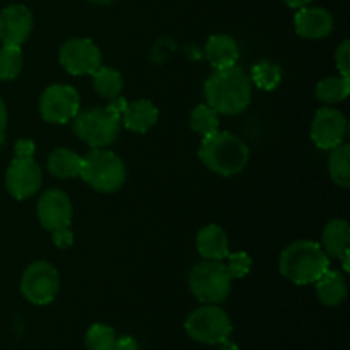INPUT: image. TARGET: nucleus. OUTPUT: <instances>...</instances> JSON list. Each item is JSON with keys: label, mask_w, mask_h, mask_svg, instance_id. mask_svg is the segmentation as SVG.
Returning a JSON list of instances; mask_svg holds the SVG:
<instances>
[{"label": "nucleus", "mask_w": 350, "mask_h": 350, "mask_svg": "<svg viewBox=\"0 0 350 350\" xmlns=\"http://www.w3.org/2000/svg\"><path fill=\"white\" fill-rule=\"evenodd\" d=\"M205 101L221 115H239L253 98V82L238 65L215 68L204 85Z\"/></svg>", "instance_id": "1"}, {"label": "nucleus", "mask_w": 350, "mask_h": 350, "mask_svg": "<svg viewBox=\"0 0 350 350\" xmlns=\"http://www.w3.org/2000/svg\"><path fill=\"white\" fill-rule=\"evenodd\" d=\"M347 135V118L344 113L335 108H321L314 115L311 123V139L317 147L323 150H332L344 144Z\"/></svg>", "instance_id": "11"}, {"label": "nucleus", "mask_w": 350, "mask_h": 350, "mask_svg": "<svg viewBox=\"0 0 350 350\" xmlns=\"http://www.w3.org/2000/svg\"><path fill=\"white\" fill-rule=\"evenodd\" d=\"M92 85H94L96 92H98L101 98H116V96H120V92H122L123 89L122 74H120L118 70H115L113 67L101 65V67L92 74Z\"/></svg>", "instance_id": "24"}, {"label": "nucleus", "mask_w": 350, "mask_h": 350, "mask_svg": "<svg viewBox=\"0 0 350 350\" xmlns=\"http://www.w3.org/2000/svg\"><path fill=\"white\" fill-rule=\"evenodd\" d=\"M294 29L304 40H323L334 29V17L321 7H303L294 16Z\"/></svg>", "instance_id": "15"}, {"label": "nucleus", "mask_w": 350, "mask_h": 350, "mask_svg": "<svg viewBox=\"0 0 350 350\" xmlns=\"http://www.w3.org/2000/svg\"><path fill=\"white\" fill-rule=\"evenodd\" d=\"M188 337L205 345H219L232 334L231 318L217 304H205L191 311L185 321Z\"/></svg>", "instance_id": "7"}, {"label": "nucleus", "mask_w": 350, "mask_h": 350, "mask_svg": "<svg viewBox=\"0 0 350 350\" xmlns=\"http://www.w3.org/2000/svg\"><path fill=\"white\" fill-rule=\"evenodd\" d=\"M51 234H53L55 246L60 250L70 248L72 243H74V232L70 231V228L57 229V231H51Z\"/></svg>", "instance_id": "31"}, {"label": "nucleus", "mask_w": 350, "mask_h": 350, "mask_svg": "<svg viewBox=\"0 0 350 350\" xmlns=\"http://www.w3.org/2000/svg\"><path fill=\"white\" fill-rule=\"evenodd\" d=\"M84 157L67 147H58L48 157V171L60 180H72L81 176Z\"/></svg>", "instance_id": "21"}, {"label": "nucleus", "mask_w": 350, "mask_h": 350, "mask_svg": "<svg viewBox=\"0 0 350 350\" xmlns=\"http://www.w3.org/2000/svg\"><path fill=\"white\" fill-rule=\"evenodd\" d=\"M36 214L40 224L51 232L57 229L70 228L74 211L68 195L58 188H51L44 191L38 200Z\"/></svg>", "instance_id": "12"}, {"label": "nucleus", "mask_w": 350, "mask_h": 350, "mask_svg": "<svg viewBox=\"0 0 350 350\" xmlns=\"http://www.w3.org/2000/svg\"><path fill=\"white\" fill-rule=\"evenodd\" d=\"M198 156L208 170L229 178L245 170L250 159V150L234 133L214 132L212 135L204 137Z\"/></svg>", "instance_id": "3"}, {"label": "nucleus", "mask_w": 350, "mask_h": 350, "mask_svg": "<svg viewBox=\"0 0 350 350\" xmlns=\"http://www.w3.org/2000/svg\"><path fill=\"white\" fill-rule=\"evenodd\" d=\"M126 105H129V103H126L125 99L120 98V96H116V98H111V101H109L108 108L111 109V111H115L116 115H120V118H122V113L125 111Z\"/></svg>", "instance_id": "34"}, {"label": "nucleus", "mask_w": 350, "mask_h": 350, "mask_svg": "<svg viewBox=\"0 0 350 350\" xmlns=\"http://www.w3.org/2000/svg\"><path fill=\"white\" fill-rule=\"evenodd\" d=\"M190 129L202 137H208L219 129V113L205 105L195 106L190 115Z\"/></svg>", "instance_id": "26"}, {"label": "nucleus", "mask_w": 350, "mask_h": 350, "mask_svg": "<svg viewBox=\"0 0 350 350\" xmlns=\"http://www.w3.org/2000/svg\"><path fill=\"white\" fill-rule=\"evenodd\" d=\"M282 2L286 3V5L293 7V9H303V7L310 5L313 0H282Z\"/></svg>", "instance_id": "36"}, {"label": "nucleus", "mask_w": 350, "mask_h": 350, "mask_svg": "<svg viewBox=\"0 0 350 350\" xmlns=\"http://www.w3.org/2000/svg\"><path fill=\"white\" fill-rule=\"evenodd\" d=\"M60 65L72 75H92L103 65L101 51L88 38H74L60 48Z\"/></svg>", "instance_id": "10"}, {"label": "nucleus", "mask_w": 350, "mask_h": 350, "mask_svg": "<svg viewBox=\"0 0 350 350\" xmlns=\"http://www.w3.org/2000/svg\"><path fill=\"white\" fill-rule=\"evenodd\" d=\"M317 296L325 306H340L347 297V282L338 270L328 269L317 280Z\"/></svg>", "instance_id": "20"}, {"label": "nucleus", "mask_w": 350, "mask_h": 350, "mask_svg": "<svg viewBox=\"0 0 350 350\" xmlns=\"http://www.w3.org/2000/svg\"><path fill=\"white\" fill-rule=\"evenodd\" d=\"M350 92V77L337 75V77H327L318 82L314 89V96L318 101L325 105H337L347 99Z\"/></svg>", "instance_id": "22"}, {"label": "nucleus", "mask_w": 350, "mask_h": 350, "mask_svg": "<svg viewBox=\"0 0 350 350\" xmlns=\"http://www.w3.org/2000/svg\"><path fill=\"white\" fill-rule=\"evenodd\" d=\"M81 178L99 193H113L125 183L126 167L113 150L92 149L82 161Z\"/></svg>", "instance_id": "4"}, {"label": "nucleus", "mask_w": 350, "mask_h": 350, "mask_svg": "<svg viewBox=\"0 0 350 350\" xmlns=\"http://www.w3.org/2000/svg\"><path fill=\"white\" fill-rule=\"evenodd\" d=\"M33 31V14L26 5H9L0 12V41L3 44H24Z\"/></svg>", "instance_id": "14"}, {"label": "nucleus", "mask_w": 350, "mask_h": 350, "mask_svg": "<svg viewBox=\"0 0 350 350\" xmlns=\"http://www.w3.org/2000/svg\"><path fill=\"white\" fill-rule=\"evenodd\" d=\"M205 57L214 68L232 67L239 58L238 43L229 34H214L205 44Z\"/></svg>", "instance_id": "19"}, {"label": "nucleus", "mask_w": 350, "mask_h": 350, "mask_svg": "<svg viewBox=\"0 0 350 350\" xmlns=\"http://www.w3.org/2000/svg\"><path fill=\"white\" fill-rule=\"evenodd\" d=\"M335 62H337V68L340 75L350 77V41H342L340 46L335 51Z\"/></svg>", "instance_id": "30"}, {"label": "nucleus", "mask_w": 350, "mask_h": 350, "mask_svg": "<svg viewBox=\"0 0 350 350\" xmlns=\"http://www.w3.org/2000/svg\"><path fill=\"white\" fill-rule=\"evenodd\" d=\"M157 120H159V111L149 99H137V101L129 103L125 111L122 113L123 125L137 133L149 132L156 125Z\"/></svg>", "instance_id": "18"}, {"label": "nucleus", "mask_w": 350, "mask_h": 350, "mask_svg": "<svg viewBox=\"0 0 350 350\" xmlns=\"http://www.w3.org/2000/svg\"><path fill=\"white\" fill-rule=\"evenodd\" d=\"M34 150H36V146L27 139L17 140L16 146H14V152H16V157H19V159H31L34 156Z\"/></svg>", "instance_id": "32"}, {"label": "nucleus", "mask_w": 350, "mask_h": 350, "mask_svg": "<svg viewBox=\"0 0 350 350\" xmlns=\"http://www.w3.org/2000/svg\"><path fill=\"white\" fill-rule=\"evenodd\" d=\"M228 270L229 275L232 279H243V277L248 275L250 269H252V258H250L248 253L238 252V253H229L228 256Z\"/></svg>", "instance_id": "29"}, {"label": "nucleus", "mask_w": 350, "mask_h": 350, "mask_svg": "<svg viewBox=\"0 0 350 350\" xmlns=\"http://www.w3.org/2000/svg\"><path fill=\"white\" fill-rule=\"evenodd\" d=\"M328 269H330V256L323 252L320 243L310 239L291 243L280 253V273L296 286L314 284Z\"/></svg>", "instance_id": "2"}, {"label": "nucleus", "mask_w": 350, "mask_h": 350, "mask_svg": "<svg viewBox=\"0 0 350 350\" xmlns=\"http://www.w3.org/2000/svg\"><path fill=\"white\" fill-rule=\"evenodd\" d=\"M23 70V51L17 44L0 48V81H14Z\"/></svg>", "instance_id": "27"}, {"label": "nucleus", "mask_w": 350, "mask_h": 350, "mask_svg": "<svg viewBox=\"0 0 350 350\" xmlns=\"http://www.w3.org/2000/svg\"><path fill=\"white\" fill-rule=\"evenodd\" d=\"M89 2L101 3V5H108V3H113V2H115V0H89Z\"/></svg>", "instance_id": "37"}, {"label": "nucleus", "mask_w": 350, "mask_h": 350, "mask_svg": "<svg viewBox=\"0 0 350 350\" xmlns=\"http://www.w3.org/2000/svg\"><path fill=\"white\" fill-rule=\"evenodd\" d=\"M350 226L344 219H334L328 222L321 234V248L328 256L342 260L345 272H349L350 255Z\"/></svg>", "instance_id": "16"}, {"label": "nucleus", "mask_w": 350, "mask_h": 350, "mask_svg": "<svg viewBox=\"0 0 350 350\" xmlns=\"http://www.w3.org/2000/svg\"><path fill=\"white\" fill-rule=\"evenodd\" d=\"M81 109V96L68 84H53L44 89L40 99V113L44 122L62 125L77 115Z\"/></svg>", "instance_id": "9"}, {"label": "nucleus", "mask_w": 350, "mask_h": 350, "mask_svg": "<svg viewBox=\"0 0 350 350\" xmlns=\"http://www.w3.org/2000/svg\"><path fill=\"white\" fill-rule=\"evenodd\" d=\"M43 173L36 161L31 159H16L10 163L5 174V185L9 193L16 200H26L31 198L41 187Z\"/></svg>", "instance_id": "13"}, {"label": "nucleus", "mask_w": 350, "mask_h": 350, "mask_svg": "<svg viewBox=\"0 0 350 350\" xmlns=\"http://www.w3.org/2000/svg\"><path fill=\"white\" fill-rule=\"evenodd\" d=\"M60 291V275L50 262H34L24 270L21 279V293L34 306L53 303Z\"/></svg>", "instance_id": "8"}, {"label": "nucleus", "mask_w": 350, "mask_h": 350, "mask_svg": "<svg viewBox=\"0 0 350 350\" xmlns=\"http://www.w3.org/2000/svg\"><path fill=\"white\" fill-rule=\"evenodd\" d=\"M328 173L334 183L340 188L350 187V146L340 144L332 149L328 159Z\"/></svg>", "instance_id": "23"}, {"label": "nucleus", "mask_w": 350, "mask_h": 350, "mask_svg": "<svg viewBox=\"0 0 350 350\" xmlns=\"http://www.w3.org/2000/svg\"><path fill=\"white\" fill-rule=\"evenodd\" d=\"M231 282L232 277L229 275L228 267L212 260L197 263L188 275L191 294L204 304H219L228 299Z\"/></svg>", "instance_id": "6"}, {"label": "nucleus", "mask_w": 350, "mask_h": 350, "mask_svg": "<svg viewBox=\"0 0 350 350\" xmlns=\"http://www.w3.org/2000/svg\"><path fill=\"white\" fill-rule=\"evenodd\" d=\"M84 342L88 350H115L116 334L108 325L96 323L85 332Z\"/></svg>", "instance_id": "28"}, {"label": "nucleus", "mask_w": 350, "mask_h": 350, "mask_svg": "<svg viewBox=\"0 0 350 350\" xmlns=\"http://www.w3.org/2000/svg\"><path fill=\"white\" fill-rule=\"evenodd\" d=\"M122 118L115 111L105 108H92L74 116V132L82 142L92 149H105L116 142L122 129Z\"/></svg>", "instance_id": "5"}, {"label": "nucleus", "mask_w": 350, "mask_h": 350, "mask_svg": "<svg viewBox=\"0 0 350 350\" xmlns=\"http://www.w3.org/2000/svg\"><path fill=\"white\" fill-rule=\"evenodd\" d=\"M115 350H139V344H137L135 338L123 335V337H116Z\"/></svg>", "instance_id": "33"}, {"label": "nucleus", "mask_w": 350, "mask_h": 350, "mask_svg": "<svg viewBox=\"0 0 350 350\" xmlns=\"http://www.w3.org/2000/svg\"><path fill=\"white\" fill-rule=\"evenodd\" d=\"M197 250L204 260L222 262L229 255L228 232L217 224L205 226L197 234Z\"/></svg>", "instance_id": "17"}, {"label": "nucleus", "mask_w": 350, "mask_h": 350, "mask_svg": "<svg viewBox=\"0 0 350 350\" xmlns=\"http://www.w3.org/2000/svg\"><path fill=\"white\" fill-rule=\"evenodd\" d=\"M7 120H9V115H7V108H5V103L0 99V135L3 133L7 126Z\"/></svg>", "instance_id": "35"}, {"label": "nucleus", "mask_w": 350, "mask_h": 350, "mask_svg": "<svg viewBox=\"0 0 350 350\" xmlns=\"http://www.w3.org/2000/svg\"><path fill=\"white\" fill-rule=\"evenodd\" d=\"M250 79L252 82H255L256 88L263 89V91H273L282 82V68L273 62L262 60L253 65Z\"/></svg>", "instance_id": "25"}]
</instances>
